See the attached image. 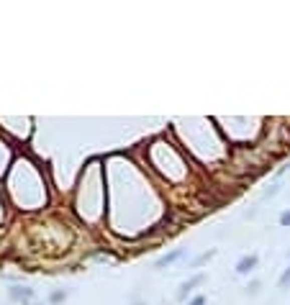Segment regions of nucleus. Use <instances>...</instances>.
Here are the masks:
<instances>
[{
    "label": "nucleus",
    "instance_id": "1",
    "mask_svg": "<svg viewBox=\"0 0 290 305\" xmlns=\"http://www.w3.org/2000/svg\"><path fill=\"white\" fill-rule=\"evenodd\" d=\"M203 282H206V274H193L188 282H183V287H180V292H177V297H180V300H185V297L193 292V287L203 285Z\"/></svg>",
    "mask_w": 290,
    "mask_h": 305
},
{
    "label": "nucleus",
    "instance_id": "2",
    "mask_svg": "<svg viewBox=\"0 0 290 305\" xmlns=\"http://www.w3.org/2000/svg\"><path fill=\"white\" fill-rule=\"evenodd\" d=\"M254 267H257V254H247V256H241L236 261V272L239 274H249Z\"/></svg>",
    "mask_w": 290,
    "mask_h": 305
},
{
    "label": "nucleus",
    "instance_id": "3",
    "mask_svg": "<svg viewBox=\"0 0 290 305\" xmlns=\"http://www.w3.org/2000/svg\"><path fill=\"white\" fill-rule=\"evenodd\" d=\"M183 254H185L183 249H172L170 254H165V256H160V259H157V267L162 269V267H167V264H172V261H177V259H180Z\"/></svg>",
    "mask_w": 290,
    "mask_h": 305
},
{
    "label": "nucleus",
    "instance_id": "4",
    "mask_svg": "<svg viewBox=\"0 0 290 305\" xmlns=\"http://www.w3.org/2000/svg\"><path fill=\"white\" fill-rule=\"evenodd\" d=\"M11 297H13V300H24V302H26V300H31V297H34V292H31L29 287H13V290H11Z\"/></svg>",
    "mask_w": 290,
    "mask_h": 305
},
{
    "label": "nucleus",
    "instance_id": "5",
    "mask_svg": "<svg viewBox=\"0 0 290 305\" xmlns=\"http://www.w3.org/2000/svg\"><path fill=\"white\" fill-rule=\"evenodd\" d=\"M64 300H67V292H64V290H54V292L49 295V302H52V305H62Z\"/></svg>",
    "mask_w": 290,
    "mask_h": 305
},
{
    "label": "nucleus",
    "instance_id": "6",
    "mask_svg": "<svg viewBox=\"0 0 290 305\" xmlns=\"http://www.w3.org/2000/svg\"><path fill=\"white\" fill-rule=\"evenodd\" d=\"M213 254H216V251H206V254H200V256H198V259L193 261V267H203L208 259H213Z\"/></svg>",
    "mask_w": 290,
    "mask_h": 305
},
{
    "label": "nucleus",
    "instance_id": "7",
    "mask_svg": "<svg viewBox=\"0 0 290 305\" xmlns=\"http://www.w3.org/2000/svg\"><path fill=\"white\" fill-rule=\"evenodd\" d=\"M277 285H280V287H282V290H285V287H287V285H290V267H287V269H285V272H282V274H280V282H277Z\"/></svg>",
    "mask_w": 290,
    "mask_h": 305
},
{
    "label": "nucleus",
    "instance_id": "8",
    "mask_svg": "<svg viewBox=\"0 0 290 305\" xmlns=\"http://www.w3.org/2000/svg\"><path fill=\"white\" fill-rule=\"evenodd\" d=\"M247 292H249V295H257V292H259V279L249 282V287H247Z\"/></svg>",
    "mask_w": 290,
    "mask_h": 305
},
{
    "label": "nucleus",
    "instance_id": "9",
    "mask_svg": "<svg viewBox=\"0 0 290 305\" xmlns=\"http://www.w3.org/2000/svg\"><path fill=\"white\" fill-rule=\"evenodd\" d=\"M280 226H290V210L280 213Z\"/></svg>",
    "mask_w": 290,
    "mask_h": 305
},
{
    "label": "nucleus",
    "instance_id": "10",
    "mask_svg": "<svg viewBox=\"0 0 290 305\" xmlns=\"http://www.w3.org/2000/svg\"><path fill=\"white\" fill-rule=\"evenodd\" d=\"M188 305H206V297H203V295H198V297H193Z\"/></svg>",
    "mask_w": 290,
    "mask_h": 305
},
{
    "label": "nucleus",
    "instance_id": "11",
    "mask_svg": "<svg viewBox=\"0 0 290 305\" xmlns=\"http://www.w3.org/2000/svg\"><path fill=\"white\" fill-rule=\"evenodd\" d=\"M24 305H41V302H24Z\"/></svg>",
    "mask_w": 290,
    "mask_h": 305
},
{
    "label": "nucleus",
    "instance_id": "12",
    "mask_svg": "<svg viewBox=\"0 0 290 305\" xmlns=\"http://www.w3.org/2000/svg\"><path fill=\"white\" fill-rule=\"evenodd\" d=\"M287 256H290V249H287Z\"/></svg>",
    "mask_w": 290,
    "mask_h": 305
}]
</instances>
